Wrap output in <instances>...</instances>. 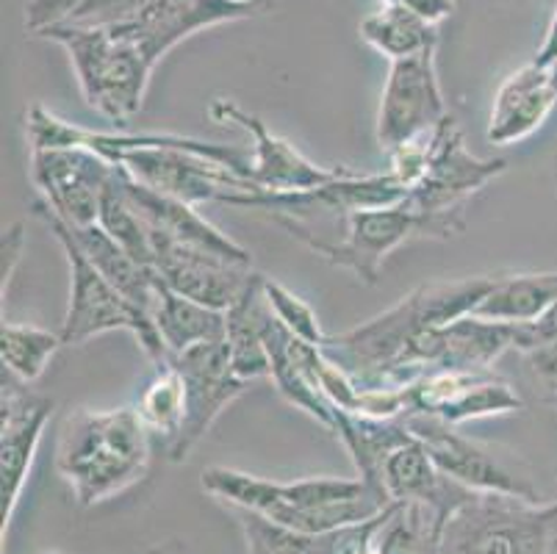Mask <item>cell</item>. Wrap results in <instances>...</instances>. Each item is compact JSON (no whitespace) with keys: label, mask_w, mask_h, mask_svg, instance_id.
Listing matches in <instances>:
<instances>
[{"label":"cell","mask_w":557,"mask_h":554,"mask_svg":"<svg viewBox=\"0 0 557 554\" xmlns=\"http://www.w3.org/2000/svg\"><path fill=\"white\" fill-rule=\"evenodd\" d=\"M496 278L478 274L460 281H430L405 294L388 311L377 313L358 328L327 335L322 349L344 366L363 389L392 385L394 372L424 333L460 317L474 313Z\"/></svg>","instance_id":"6da1fadb"},{"label":"cell","mask_w":557,"mask_h":554,"mask_svg":"<svg viewBox=\"0 0 557 554\" xmlns=\"http://www.w3.org/2000/svg\"><path fill=\"white\" fill-rule=\"evenodd\" d=\"M200 485L225 507L258 513L270 518L272 525L302 535H325L342 527L361 525L392 505L386 494H380L361 477H308L275 482L227 466H209L200 475Z\"/></svg>","instance_id":"7a4b0ae2"},{"label":"cell","mask_w":557,"mask_h":554,"mask_svg":"<svg viewBox=\"0 0 557 554\" xmlns=\"http://www.w3.org/2000/svg\"><path fill=\"white\" fill-rule=\"evenodd\" d=\"M153 433L136 408H75L59 430L55 471L73 488L81 507L123 494L145 477Z\"/></svg>","instance_id":"3957f363"},{"label":"cell","mask_w":557,"mask_h":554,"mask_svg":"<svg viewBox=\"0 0 557 554\" xmlns=\"http://www.w3.org/2000/svg\"><path fill=\"white\" fill-rule=\"evenodd\" d=\"M37 37L62 45L86 106L114 125H128L145 106L156 64L109 25H50Z\"/></svg>","instance_id":"277c9868"},{"label":"cell","mask_w":557,"mask_h":554,"mask_svg":"<svg viewBox=\"0 0 557 554\" xmlns=\"http://www.w3.org/2000/svg\"><path fill=\"white\" fill-rule=\"evenodd\" d=\"M34 213L45 222L53 238L62 244L64 256L70 263V305L64 313L62 324V338L64 347H81L95 335L111 333V330H125L136 338L139 349L150 358L156 369L166 366L170 355H166L164 344L159 338L153 319L148 313H141L134 303L116 292L103 274L98 272L86 253L81 250L78 242L70 236L67 225L48 208V202L37 200L34 202Z\"/></svg>","instance_id":"5b68a950"},{"label":"cell","mask_w":557,"mask_h":554,"mask_svg":"<svg viewBox=\"0 0 557 554\" xmlns=\"http://www.w3.org/2000/svg\"><path fill=\"white\" fill-rule=\"evenodd\" d=\"M557 502L474 494L447 518L438 554H552Z\"/></svg>","instance_id":"8992f818"},{"label":"cell","mask_w":557,"mask_h":554,"mask_svg":"<svg viewBox=\"0 0 557 554\" xmlns=\"http://www.w3.org/2000/svg\"><path fill=\"white\" fill-rule=\"evenodd\" d=\"M463 231L466 222L430 217V213L417 211L408 200H399L394 206L361 208V211L349 213L344 236L333 247H327L322 258L333 267L352 272L367 286H374L383 261L403 244L413 242V238L447 242Z\"/></svg>","instance_id":"52a82bcc"},{"label":"cell","mask_w":557,"mask_h":554,"mask_svg":"<svg viewBox=\"0 0 557 554\" xmlns=\"http://www.w3.org/2000/svg\"><path fill=\"white\" fill-rule=\"evenodd\" d=\"M405 424L419 441L435 466L455 482L474 491V494H505L527 502H541V491L533 477L516 460V455L499 452L488 444L463 435L455 424L435 419V416L410 414Z\"/></svg>","instance_id":"ba28073f"},{"label":"cell","mask_w":557,"mask_h":554,"mask_svg":"<svg viewBox=\"0 0 557 554\" xmlns=\"http://www.w3.org/2000/svg\"><path fill=\"white\" fill-rule=\"evenodd\" d=\"M505 172V159H478L466 150L463 131L449 114L428 134V172L405 200L430 217L469 222L472 197Z\"/></svg>","instance_id":"9c48e42d"},{"label":"cell","mask_w":557,"mask_h":554,"mask_svg":"<svg viewBox=\"0 0 557 554\" xmlns=\"http://www.w3.org/2000/svg\"><path fill=\"white\" fill-rule=\"evenodd\" d=\"M120 167L89 147L32 150V177L50 211L70 227L95 225L100 202Z\"/></svg>","instance_id":"30bf717a"},{"label":"cell","mask_w":557,"mask_h":554,"mask_svg":"<svg viewBox=\"0 0 557 554\" xmlns=\"http://www.w3.org/2000/svg\"><path fill=\"white\" fill-rule=\"evenodd\" d=\"M53 399L34 394L28 383L3 372L0 378V532L7 538L23 488L37 460Z\"/></svg>","instance_id":"8fae6325"},{"label":"cell","mask_w":557,"mask_h":554,"mask_svg":"<svg viewBox=\"0 0 557 554\" xmlns=\"http://www.w3.org/2000/svg\"><path fill=\"white\" fill-rule=\"evenodd\" d=\"M166 364L178 369L186 385L184 427H181L178 439L166 446V455H170L172 464H181L200 444L202 435L214 427L222 410H227L233 399H239L250 383H245L239 374L233 372L225 338L197 344V347L170 358Z\"/></svg>","instance_id":"7c38bea8"},{"label":"cell","mask_w":557,"mask_h":554,"mask_svg":"<svg viewBox=\"0 0 557 554\" xmlns=\"http://www.w3.org/2000/svg\"><path fill=\"white\" fill-rule=\"evenodd\" d=\"M449 116L444 100L435 50L405 61H392L377 109V141L386 152L430 134Z\"/></svg>","instance_id":"4fadbf2b"},{"label":"cell","mask_w":557,"mask_h":554,"mask_svg":"<svg viewBox=\"0 0 557 554\" xmlns=\"http://www.w3.org/2000/svg\"><path fill=\"white\" fill-rule=\"evenodd\" d=\"M150 244H153V269L164 286L222 313L239 303L258 274L247 263L227 261L209 250L175 242L159 231H150Z\"/></svg>","instance_id":"5bb4252c"},{"label":"cell","mask_w":557,"mask_h":554,"mask_svg":"<svg viewBox=\"0 0 557 554\" xmlns=\"http://www.w3.org/2000/svg\"><path fill=\"white\" fill-rule=\"evenodd\" d=\"M405 396L408 416H435L455 427L524 408L519 391L494 372H430L405 385Z\"/></svg>","instance_id":"9a60e30c"},{"label":"cell","mask_w":557,"mask_h":554,"mask_svg":"<svg viewBox=\"0 0 557 554\" xmlns=\"http://www.w3.org/2000/svg\"><path fill=\"white\" fill-rule=\"evenodd\" d=\"M209 116L216 122H233L250 134L252 139V167H250V181L256 183L258 192L267 195H288V192H308L325 183L338 181L347 175V167H319L308 161L295 145H288L286 139L272 134L267 128V122L261 116L250 114L242 109L239 103H233L227 98L211 100Z\"/></svg>","instance_id":"2e32d148"},{"label":"cell","mask_w":557,"mask_h":554,"mask_svg":"<svg viewBox=\"0 0 557 554\" xmlns=\"http://www.w3.org/2000/svg\"><path fill=\"white\" fill-rule=\"evenodd\" d=\"M252 17L247 9L227 0H153L145 12L120 25H109L136 45L153 64H159L175 45L214 25Z\"/></svg>","instance_id":"e0dca14e"},{"label":"cell","mask_w":557,"mask_h":554,"mask_svg":"<svg viewBox=\"0 0 557 554\" xmlns=\"http://www.w3.org/2000/svg\"><path fill=\"white\" fill-rule=\"evenodd\" d=\"M557 86L552 81V70L541 67L535 61L510 73L499 84L491 106L485 139L496 147L519 145L541 131L555 111Z\"/></svg>","instance_id":"ac0fdd59"},{"label":"cell","mask_w":557,"mask_h":554,"mask_svg":"<svg viewBox=\"0 0 557 554\" xmlns=\"http://www.w3.org/2000/svg\"><path fill=\"white\" fill-rule=\"evenodd\" d=\"M377 491H383L392 502H430L447 516H453L466 500L474 496V491L455 482L435 466L430 452L410 430L383 457L377 471Z\"/></svg>","instance_id":"d6986e66"},{"label":"cell","mask_w":557,"mask_h":554,"mask_svg":"<svg viewBox=\"0 0 557 554\" xmlns=\"http://www.w3.org/2000/svg\"><path fill=\"white\" fill-rule=\"evenodd\" d=\"M120 183H123L125 195L136 202V208L141 211V217H145L150 231H159L181 244H191V247L209 250L214 253V256L227 258V261L252 267L250 250H245V247L233 242L227 233H222L220 227L211 225L206 217H200V213L195 211V206H189V202L184 200H175V197L159 195V192L148 189V186H141V183H136L123 167H120Z\"/></svg>","instance_id":"ffe728a7"},{"label":"cell","mask_w":557,"mask_h":554,"mask_svg":"<svg viewBox=\"0 0 557 554\" xmlns=\"http://www.w3.org/2000/svg\"><path fill=\"white\" fill-rule=\"evenodd\" d=\"M67 225V222H64ZM70 236L78 242L81 250L86 253V258L98 267V272L103 274L106 281L123 294L128 303H134L141 313L153 311L156 297H159L161 278L156 274V269L145 267V263L136 261L125 247L114 242L103 227L95 222V225L84 227H70Z\"/></svg>","instance_id":"44dd1931"},{"label":"cell","mask_w":557,"mask_h":554,"mask_svg":"<svg viewBox=\"0 0 557 554\" xmlns=\"http://www.w3.org/2000/svg\"><path fill=\"white\" fill-rule=\"evenodd\" d=\"M272 308L263 294V274H256L242 299L225 311V342L231 353L233 372L245 383L270 378V353H267V324Z\"/></svg>","instance_id":"7402d4cb"},{"label":"cell","mask_w":557,"mask_h":554,"mask_svg":"<svg viewBox=\"0 0 557 554\" xmlns=\"http://www.w3.org/2000/svg\"><path fill=\"white\" fill-rule=\"evenodd\" d=\"M150 319H153L170 358L197 347V344L225 338V313L172 292L164 283L159 286V297H156Z\"/></svg>","instance_id":"603a6c76"},{"label":"cell","mask_w":557,"mask_h":554,"mask_svg":"<svg viewBox=\"0 0 557 554\" xmlns=\"http://www.w3.org/2000/svg\"><path fill=\"white\" fill-rule=\"evenodd\" d=\"M557 305V272H521L496 278L474 317L503 324H533Z\"/></svg>","instance_id":"cb8c5ba5"},{"label":"cell","mask_w":557,"mask_h":554,"mask_svg":"<svg viewBox=\"0 0 557 554\" xmlns=\"http://www.w3.org/2000/svg\"><path fill=\"white\" fill-rule=\"evenodd\" d=\"M447 513L430 502H392L374 532L380 554H438Z\"/></svg>","instance_id":"d4e9b609"},{"label":"cell","mask_w":557,"mask_h":554,"mask_svg":"<svg viewBox=\"0 0 557 554\" xmlns=\"http://www.w3.org/2000/svg\"><path fill=\"white\" fill-rule=\"evenodd\" d=\"M363 42L388 61H405L438 48V25L399 7H383L358 25Z\"/></svg>","instance_id":"484cf974"},{"label":"cell","mask_w":557,"mask_h":554,"mask_svg":"<svg viewBox=\"0 0 557 554\" xmlns=\"http://www.w3.org/2000/svg\"><path fill=\"white\" fill-rule=\"evenodd\" d=\"M64 347L62 333H50L34 324L3 322L0 330V358H3V372L23 383H37L48 372L50 360Z\"/></svg>","instance_id":"4316f807"},{"label":"cell","mask_w":557,"mask_h":554,"mask_svg":"<svg viewBox=\"0 0 557 554\" xmlns=\"http://www.w3.org/2000/svg\"><path fill=\"white\" fill-rule=\"evenodd\" d=\"M136 414L145 421L153 439H161L166 446L178 439L186 419V385L181 372L172 364L156 369V378L141 391Z\"/></svg>","instance_id":"83f0119b"},{"label":"cell","mask_w":557,"mask_h":554,"mask_svg":"<svg viewBox=\"0 0 557 554\" xmlns=\"http://www.w3.org/2000/svg\"><path fill=\"white\" fill-rule=\"evenodd\" d=\"M227 510L233 513L245 532L247 554H317V535L292 532L286 527L272 525L270 518L242 510V507H227Z\"/></svg>","instance_id":"f1b7e54d"},{"label":"cell","mask_w":557,"mask_h":554,"mask_svg":"<svg viewBox=\"0 0 557 554\" xmlns=\"http://www.w3.org/2000/svg\"><path fill=\"white\" fill-rule=\"evenodd\" d=\"M263 294H267V303H270L277 322H281L288 333L295 335V338L313 344V347H322V344H325L327 335L322 333V324H319L317 313H313V308L306 299L297 297L292 288L272 281L267 274H263Z\"/></svg>","instance_id":"f546056e"},{"label":"cell","mask_w":557,"mask_h":554,"mask_svg":"<svg viewBox=\"0 0 557 554\" xmlns=\"http://www.w3.org/2000/svg\"><path fill=\"white\" fill-rule=\"evenodd\" d=\"M153 0H86L70 23L78 25H120L145 12Z\"/></svg>","instance_id":"4dcf8cb0"},{"label":"cell","mask_w":557,"mask_h":554,"mask_svg":"<svg viewBox=\"0 0 557 554\" xmlns=\"http://www.w3.org/2000/svg\"><path fill=\"white\" fill-rule=\"evenodd\" d=\"M86 0H32L25 7V28L32 30L34 37L42 34L50 25H62L73 20V14L84 7Z\"/></svg>","instance_id":"1f68e13d"},{"label":"cell","mask_w":557,"mask_h":554,"mask_svg":"<svg viewBox=\"0 0 557 554\" xmlns=\"http://www.w3.org/2000/svg\"><path fill=\"white\" fill-rule=\"evenodd\" d=\"M524 360L544 389V403L557 405V344H546L533 353H524Z\"/></svg>","instance_id":"d6a6232c"},{"label":"cell","mask_w":557,"mask_h":554,"mask_svg":"<svg viewBox=\"0 0 557 554\" xmlns=\"http://www.w3.org/2000/svg\"><path fill=\"white\" fill-rule=\"evenodd\" d=\"M380 3L383 7L408 9V12L419 14V17L433 25H442L455 12V0H380Z\"/></svg>","instance_id":"836d02e7"},{"label":"cell","mask_w":557,"mask_h":554,"mask_svg":"<svg viewBox=\"0 0 557 554\" xmlns=\"http://www.w3.org/2000/svg\"><path fill=\"white\" fill-rule=\"evenodd\" d=\"M3 267H0V278H3V299H7V288L12 283V274L17 269L20 258H23L25 250V233H23V222H14L7 233H3Z\"/></svg>","instance_id":"e575fe53"},{"label":"cell","mask_w":557,"mask_h":554,"mask_svg":"<svg viewBox=\"0 0 557 554\" xmlns=\"http://www.w3.org/2000/svg\"><path fill=\"white\" fill-rule=\"evenodd\" d=\"M535 64H541V67H552L557 61V7L555 12H552V20H549V28H546V37H544V45L539 48V56H535Z\"/></svg>","instance_id":"d590c367"},{"label":"cell","mask_w":557,"mask_h":554,"mask_svg":"<svg viewBox=\"0 0 557 554\" xmlns=\"http://www.w3.org/2000/svg\"><path fill=\"white\" fill-rule=\"evenodd\" d=\"M227 3H233V7H239V9H247L252 17L261 12H270V9L275 7V0H227Z\"/></svg>","instance_id":"8d00e7d4"},{"label":"cell","mask_w":557,"mask_h":554,"mask_svg":"<svg viewBox=\"0 0 557 554\" xmlns=\"http://www.w3.org/2000/svg\"><path fill=\"white\" fill-rule=\"evenodd\" d=\"M148 554H186V549L181 541H170V543H159V546L150 549Z\"/></svg>","instance_id":"74e56055"},{"label":"cell","mask_w":557,"mask_h":554,"mask_svg":"<svg viewBox=\"0 0 557 554\" xmlns=\"http://www.w3.org/2000/svg\"><path fill=\"white\" fill-rule=\"evenodd\" d=\"M356 554H380V552H377V546H374V541H372V543H367L363 549H358Z\"/></svg>","instance_id":"f35d334b"},{"label":"cell","mask_w":557,"mask_h":554,"mask_svg":"<svg viewBox=\"0 0 557 554\" xmlns=\"http://www.w3.org/2000/svg\"><path fill=\"white\" fill-rule=\"evenodd\" d=\"M552 81H555V86H557V61H555V64H552Z\"/></svg>","instance_id":"ab89813d"},{"label":"cell","mask_w":557,"mask_h":554,"mask_svg":"<svg viewBox=\"0 0 557 554\" xmlns=\"http://www.w3.org/2000/svg\"><path fill=\"white\" fill-rule=\"evenodd\" d=\"M42 554H62V552H42Z\"/></svg>","instance_id":"60d3db41"},{"label":"cell","mask_w":557,"mask_h":554,"mask_svg":"<svg viewBox=\"0 0 557 554\" xmlns=\"http://www.w3.org/2000/svg\"><path fill=\"white\" fill-rule=\"evenodd\" d=\"M555 408H557V405H555Z\"/></svg>","instance_id":"b9f144b4"}]
</instances>
